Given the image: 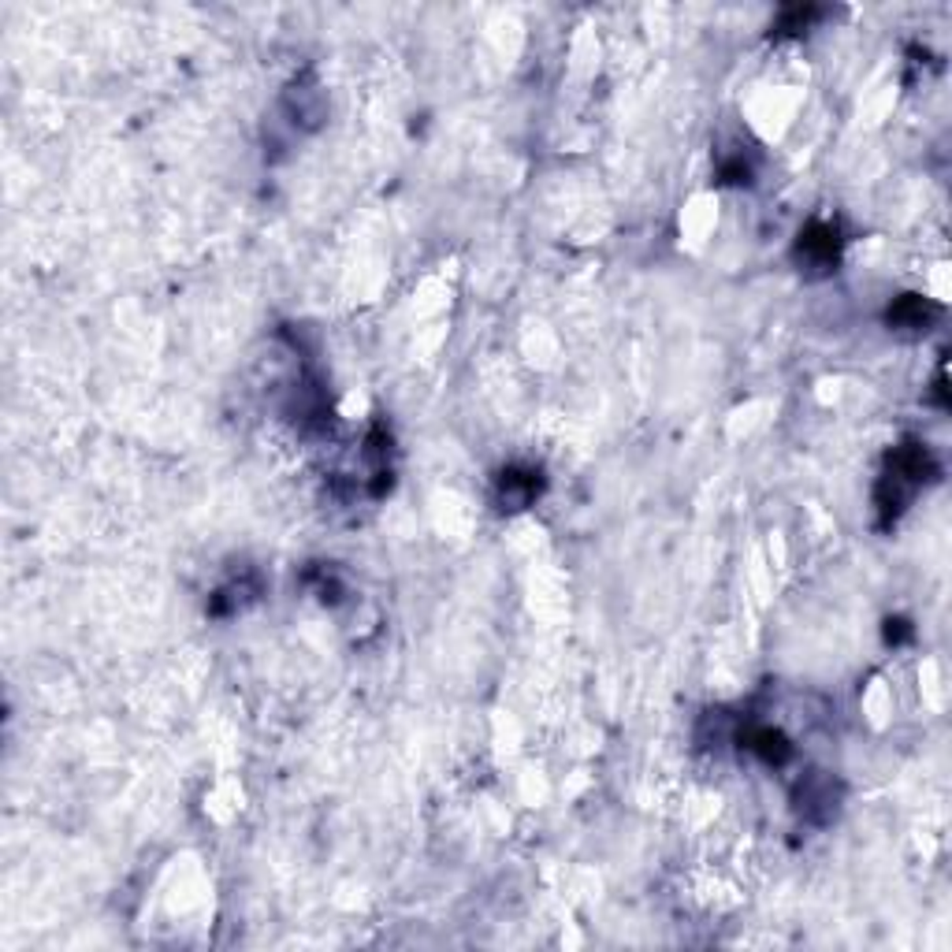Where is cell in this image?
<instances>
[{"instance_id":"obj_1","label":"cell","mask_w":952,"mask_h":952,"mask_svg":"<svg viewBox=\"0 0 952 952\" xmlns=\"http://www.w3.org/2000/svg\"><path fill=\"white\" fill-rule=\"evenodd\" d=\"M800 253L811 264H829L837 257V231L829 223H811V228L800 235Z\"/></svg>"},{"instance_id":"obj_2","label":"cell","mask_w":952,"mask_h":952,"mask_svg":"<svg viewBox=\"0 0 952 952\" xmlns=\"http://www.w3.org/2000/svg\"><path fill=\"white\" fill-rule=\"evenodd\" d=\"M532 495H536V480H532V473H502V502L507 507H529L532 502Z\"/></svg>"},{"instance_id":"obj_3","label":"cell","mask_w":952,"mask_h":952,"mask_svg":"<svg viewBox=\"0 0 952 952\" xmlns=\"http://www.w3.org/2000/svg\"><path fill=\"white\" fill-rule=\"evenodd\" d=\"M889 320H893V324H912V327H919V324H926V302L904 298L897 309L889 313Z\"/></svg>"}]
</instances>
